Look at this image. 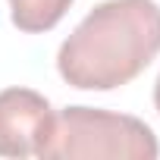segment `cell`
Segmentation results:
<instances>
[{"label": "cell", "mask_w": 160, "mask_h": 160, "mask_svg": "<svg viewBox=\"0 0 160 160\" xmlns=\"http://www.w3.org/2000/svg\"><path fill=\"white\" fill-rule=\"evenodd\" d=\"M160 154L154 129L129 113L101 107H66L53 116V132L41 160H154Z\"/></svg>", "instance_id": "obj_2"}, {"label": "cell", "mask_w": 160, "mask_h": 160, "mask_svg": "<svg viewBox=\"0 0 160 160\" xmlns=\"http://www.w3.org/2000/svg\"><path fill=\"white\" fill-rule=\"evenodd\" d=\"M53 107L41 91L3 88L0 91V157H38L53 132Z\"/></svg>", "instance_id": "obj_3"}, {"label": "cell", "mask_w": 160, "mask_h": 160, "mask_svg": "<svg viewBox=\"0 0 160 160\" xmlns=\"http://www.w3.org/2000/svg\"><path fill=\"white\" fill-rule=\"evenodd\" d=\"M160 53L157 0H104L57 50V72L78 91H116Z\"/></svg>", "instance_id": "obj_1"}, {"label": "cell", "mask_w": 160, "mask_h": 160, "mask_svg": "<svg viewBox=\"0 0 160 160\" xmlns=\"http://www.w3.org/2000/svg\"><path fill=\"white\" fill-rule=\"evenodd\" d=\"M75 0H10V19L25 35L50 32Z\"/></svg>", "instance_id": "obj_4"}, {"label": "cell", "mask_w": 160, "mask_h": 160, "mask_svg": "<svg viewBox=\"0 0 160 160\" xmlns=\"http://www.w3.org/2000/svg\"><path fill=\"white\" fill-rule=\"evenodd\" d=\"M154 107L160 113V75H157V82H154Z\"/></svg>", "instance_id": "obj_5"}]
</instances>
